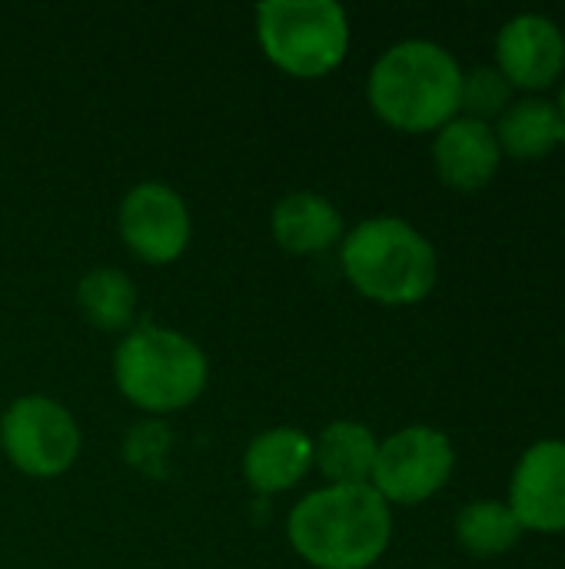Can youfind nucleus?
Segmentation results:
<instances>
[{
  "instance_id": "obj_19",
  "label": "nucleus",
  "mask_w": 565,
  "mask_h": 569,
  "mask_svg": "<svg viewBox=\"0 0 565 569\" xmlns=\"http://www.w3.org/2000/svg\"><path fill=\"white\" fill-rule=\"evenodd\" d=\"M556 107H559V117H563V127H565V77H563V90H559V100H556Z\"/></svg>"
},
{
  "instance_id": "obj_3",
  "label": "nucleus",
  "mask_w": 565,
  "mask_h": 569,
  "mask_svg": "<svg viewBox=\"0 0 565 569\" xmlns=\"http://www.w3.org/2000/svg\"><path fill=\"white\" fill-rule=\"evenodd\" d=\"M343 273L383 307H410L433 293L440 277L436 247L400 217H373L343 240Z\"/></svg>"
},
{
  "instance_id": "obj_17",
  "label": "nucleus",
  "mask_w": 565,
  "mask_h": 569,
  "mask_svg": "<svg viewBox=\"0 0 565 569\" xmlns=\"http://www.w3.org/2000/svg\"><path fill=\"white\" fill-rule=\"evenodd\" d=\"M77 303L83 317L100 330H123L137 313V287L127 273L100 267L90 270L77 287Z\"/></svg>"
},
{
  "instance_id": "obj_6",
  "label": "nucleus",
  "mask_w": 565,
  "mask_h": 569,
  "mask_svg": "<svg viewBox=\"0 0 565 569\" xmlns=\"http://www.w3.org/2000/svg\"><path fill=\"white\" fill-rule=\"evenodd\" d=\"M456 467V450L443 430L413 423L386 437L376 450L370 487L396 507H416L436 497Z\"/></svg>"
},
{
  "instance_id": "obj_5",
  "label": "nucleus",
  "mask_w": 565,
  "mask_h": 569,
  "mask_svg": "<svg viewBox=\"0 0 565 569\" xmlns=\"http://www.w3.org/2000/svg\"><path fill=\"white\" fill-rule=\"evenodd\" d=\"M256 37L280 70L313 80L343 63L350 17L336 0H270L256 7Z\"/></svg>"
},
{
  "instance_id": "obj_2",
  "label": "nucleus",
  "mask_w": 565,
  "mask_h": 569,
  "mask_svg": "<svg viewBox=\"0 0 565 569\" xmlns=\"http://www.w3.org/2000/svg\"><path fill=\"white\" fill-rule=\"evenodd\" d=\"M463 67L433 40L393 43L370 70L366 97L376 117L403 133H436L460 117Z\"/></svg>"
},
{
  "instance_id": "obj_7",
  "label": "nucleus",
  "mask_w": 565,
  "mask_h": 569,
  "mask_svg": "<svg viewBox=\"0 0 565 569\" xmlns=\"http://www.w3.org/2000/svg\"><path fill=\"white\" fill-rule=\"evenodd\" d=\"M0 443L10 463L37 480L60 477L80 453V430L67 407L30 393L10 403L0 420Z\"/></svg>"
},
{
  "instance_id": "obj_1",
  "label": "nucleus",
  "mask_w": 565,
  "mask_h": 569,
  "mask_svg": "<svg viewBox=\"0 0 565 569\" xmlns=\"http://www.w3.org/2000/svg\"><path fill=\"white\" fill-rule=\"evenodd\" d=\"M293 550L316 569H370L393 537L390 503L366 487H323L286 520Z\"/></svg>"
},
{
  "instance_id": "obj_12",
  "label": "nucleus",
  "mask_w": 565,
  "mask_h": 569,
  "mask_svg": "<svg viewBox=\"0 0 565 569\" xmlns=\"http://www.w3.org/2000/svg\"><path fill=\"white\" fill-rule=\"evenodd\" d=\"M313 467V440L293 427L260 433L243 453V473L260 493H283L296 487Z\"/></svg>"
},
{
  "instance_id": "obj_15",
  "label": "nucleus",
  "mask_w": 565,
  "mask_h": 569,
  "mask_svg": "<svg viewBox=\"0 0 565 569\" xmlns=\"http://www.w3.org/2000/svg\"><path fill=\"white\" fill-rule=\"evenodd\" d=\"M380 440L366 423L336 420L313 443V463L330 487H366L373 477Z\"/></svg>"
},
{
  "instance_id": "obj_13",
  "label": "nucleus",
  "mask_w": 565,
  "mask_h": 569,
  "mask_svg": "<svg viewBox=\"0 0 565 569\" xmlns=\"http://www.w3.org/2000/svg\"><path fill=\"white\" fill-rule=\"evenodd\" d=\"M496 140L503 157L513 160H543L565 143V127L559 107L543 97H519L496 120Z\"/></svg>"
},
{
  "instance_id": "obj_4",
  "label": "nucleus",
  "mask_w": 565,
  "mask_h": 569,
  "mask_svg": "<svg viewBox=\"0 0 565 569\" xmlns=\"http://www.w3.org/2000/svg\"><path fill=\"white\" fill-rule=\"evenodd\" d=\"M113 377L130 403L153 413H170L190 407L203 393L206 357L176 330L140 327L117 347Z\"/></svg>"
},
{
  "instance_id": "obj_9",
  "label": "nucleus",
  "mask_w": 565,
  "mask_h": 569,
  "mask_svg": "<svg viewBox=\"0 0 565 569\" xmlns=\"http://www.w3.org/2000/svg\"><path fill=\"white\" fill-rule=\"evenodd\" d=\"M496 70L513 90H549L565 77L563 27L536 10L509 17L496 33Z\"/></svg>"
},
{
  "instance_id": "obj_8",
  "label": "nucleus",
  "mask_w": 565,
  "mask_h": 569,
  "mask_svg": "<svg viewBox=\"0 0 565 569\" xmlns=\"http://www.w3.org/2000/svg\"><path fill=\"white\" fill-rule=\"evenodd\" d=\"M120 233L147 263H173L190 243V210L167 183H137L120 203Z\"/></svg>"
},
{
  "instance_id": "obj_16",
  "label": "nucleus",
  "mask_w": 565,
  "mask_h": 569,
  "mask_svg": "<svg viewBox=\"0 0 565 569\" xmlns=\"http://www.w3.org/2000/svg\"><path fill=\"white\" fill-rule=\"evenodd\" d=\"M523 537L519 520L503 500H473L456 517V540L470 557L493 560L509 553Z\"/></svg>"
},
{
  "instance_id": "obj_10",
  "label": "nucleus",
  "mask_w": 565,
  "mask_h": 569,
  "mask_svg": "<svg viewBox=\"0 0 565 569\" xmlns=\"http://www.w3.org/2000/svg\"><path fill=\"white\" fill-rule=\"evenodd\" d=\"M506 507L523 533H565V440H539L519 457Z\"/></svg>"
},
{
  "instance_id": "obj_18",
  "label": "nucleus",
  "mask_w": 565,
  "mask_h": 569,
  "mask_svg": "<svg viewBox=\"0 0 565 569\" xmlns=\"http://www.w3.org/2000/svg\"><path fill=\"white\" fill-rule=\"evenodd\" d=\"M513 103V87L496 67H476L463 73V93H460V113L493 123L506 113Z\"/></svg>"
},
{
  "instance_id": "obj_11",
  "label": "nucleus",
  "mask_w": 565,
  "mask_h": 569,
  "mask_svg": "<svg viewBox=\"0 0 565 569\" xmlns=\"http://www.w3.org/2000/svg\"><path fill=\"white\" fill-rule=\"evenodd\" d=\"M500 163H503V150H500L493 123L460 113L446 127H440L433 137L436 177L460 193H476L490 187Z\"/></svg>"
},
{
  "instance_id": "obj_14",
  "label": "nucleus",
  "mask_w": 565,
  "mask_h": 569,
  "mask_svg": "<svg viewBox=\"0 0 565 569\" xmlns=\"http://www.w3.org/2000/svg\"><path fill=\"white\" fill-rule=\"evenodd\" d=\"M273 237L290 253H320L343 237V217L326 197L300 190L276 203Z\"/></svg>"
}]
</instances>
